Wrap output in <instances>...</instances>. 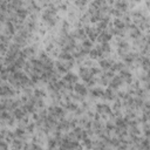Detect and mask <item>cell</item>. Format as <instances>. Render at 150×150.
Segmentation results:
<instances>
[{
	"label": "cell",
	"mask_w": 150,
	"mask_h": 150,
	"mask_svg": "<svg viewBox=\"0 0 150 150\" xmlns=\"http://www.w3.org/2000/svg\"><path fill=\"white\" fill-rule=\"evenodd\" d=\"M34 96H36L38 98H43L46 96V91L42 89H35L34 90Z\"/></svg>",
	"instance_id": "ffe728a7"
},
{
	"label": "cell",
	"mask_w": 150,
	"mask_h": 150,
	"mask_svg": "<svg viewBox=\"0 0 150 150\" xmlns=\"http://www.w3.org/2000/svg\"><path fill=\"white\" fill-rule=\"evenodd\" d=\"M82 47H83L84 49L90 50L91 47H93V41H91L90 39H84V40L82 41Z\"/></svg>",
	"instance_id": "d6986e66"
},
{
	"label": "cell",
	"mask_w": 150,
	"mask_h": 150,
	"mask_svg": "<svg viewBox=\"0 0 150 150\" xmlns=\"http://www.w3.org/2000/svg\"><path fill=\"white\" fill-rule=\"evenodd\" d=\"M12 114H13V116H14L16 120H19V121H20V120H22V118L27 115V114L25 112V110L22 109V107H21V108H16V109H14Z\"/></svg>",
	"instance_id": "5bb4252c"
},
{
	"label": "cell",
	"mask_w": 150,
	"mask_h": 150,
	"mask_svg": "<svg viewBox=\"0 0 150 150\" xmlns=\"http://www.w3.org/2000/svg\"><path fill=\"white\" fill-rule=\"evenodd\" d=\"M112 64H114V61H111V60H108V59H101L100 60V68L103 70L110 69Z\"/></svg>",
	"instance_id": "9c48e42d"
},
{
	"label": "cell",
	"mask_w": 150,
	"mask_h": 150,
	"mask_svg": "<svg viewBox=\"0 0 150 150\" xmlns=\"http://www.w3.org/2000/svg\"><path fill=\"white\" fill-rule=\"evenodd\" d=\"M122 59H123V61H124V63H127V64H131L135 60H136V54L135 53H125L123 56H122Z\"/></svg>",
	"instance_id": "30bf717a"
},
{
	"label": "cell",
	"mask_w": 150,
	"mask_h": 150,
	"mask_svg": "<svg viewBox=\"0 0 150 150\" xmlns=\"http://www.w3.org/2000/svg\"><path fill=\"white\" fill-rule=\"evenodd\" d=\"M145 43H146V45H148V46H150V35H149V36H146V38H145Z\"/></svg>",
	"instance_id": "cb8c5ba5"
},
{
	"label": "cell",
	"mask_w": 150,
	"mask_h": 150,
	"mask_svg": "<svg viewBox=\"0 0 150 150\" xmlns=\"http://www.w3.org/2000/svg\"><path fill=\"white\" fill-rule=\"evenodd\" d=\"M82 141H83V146H84V148H93V143H91V141H90L89 137L83 138Z\"/></svg>",
	"instance_id": "7402d4cb"
},
{
	"label": "cell",
	"mask_w": 150,
	"mask_h": 150,
	"mask_svg": "<svg viewBox=\"0 0 150 150\" xmlns=\"http://www.w3.org/2000/svg\"><path fill=\"white\" fill-rule=\"evenodd\" d=\"M112 71H121L123 69H125V64L123 62H114V64L110 68Z\"/></svg>",
	"instance_id": "2e32d148"
},
{
	"label": "cell",
	"mask_w": 150,
	"mask_h": 150,
	"mask_svg": "<svg viewBox=\"0 0 150 150\" xmlns=\"http://www.w3.org/2000/svg\"><path fill=\"white\" fill-rule=\"evenodd\" d=\"M35 127H36V124H35V123H28V125L26 127V131H27V132H29V134H32V132L34 131Z\"/></svg>",
	"instance_id": "603a6c76"
},
{
	"label": "cell",
	"mask_w": 150,
	"mask_h": 150,
	"mask_svg": "<svg viewBox=\"0 0 150 150\" xmlns=\"http://www.w3.org/2000/svg\"><path fill=\"white\" fill-rule=\"evenodd\" d=\"M89 93H90V95L93 97H103V95H104V90L102 88H98V87L90 89Z\"/></svg>",
	"instance_id": "9a60e30c"
},
{
	"label": "cell",
	"mask_w": 150,
	"mask_h": 150,
	"mask_svg": "<svg viewBox=\"0 0 150 150\" xmlns=\"http://www.w3.org/2000/svg\"><path fill=\"white\" fill-rule=\"evenodd\" d=\"M107 27H108V22L104 21V20H101V21L97 22V27L96 28L98 29V32H103V30L107 29Z\"/></svg>",
	"instance_id": "ac0fdd59"
},
{
	"label": "cell",
	"mask_w": 150,
	"mask_h": 150,
	"mask_svg": "<svg viewBox=\"0 0 150 150\" xmlns=\"http://www.w3.org/2000/svg\"><path fill=\"white\" fill-rule=\"evenodd\" d=\"M120 76H121V79L123 80V82H125V83H131V81H132V76H131L130 71L127 70V69L121 70V71H120Z\"/></svg>",
	"instance_id": "8992f818"
},
{
	"label": "cell",
	"mask_w": 150,
	"mask_h": 150,
	"mask_svg": "<svg viewBox=\"0 0 150 150\" xmlns=\"http://www.w3.org/2000/svg\"><path fill=\"white\" fill-rule=\"evenodd\" d=\"M115 89H112V88H108V89H105L104 90V95H103V98H105V100H108V101H112V100H115L116 98V95H115V91H114Z\"/></svg>",
	"instance_id": "8fae6325"
},
{
	"label": "cell",
	"mask_w": 150,
	"mask_h": 150,
	"mask_svg": "<svg viewBox=\"0 0 150 150\" xmlns=\"http://www.w3.org/2000/svg\"><path fill=\"white\" fill-rule=\"evenodd\" d=\"M96 111L100 112V114H107V115H109L112 110H111V108L108 104H105V103H98V104H96Z\"/></svg>",
	"instance_id": "277c9868"
},
{
	"label": "cell",
	"mask_w": 150,
	"mask_h": 150,
	"mask_svg": "<svg viewBox=\"0 0 150 150\" xmlns=\"http://www.w3.org/2000/svg\"><path fill=\"white\" fill-rule=\"evenodd\" d=\"M88 1H93V0H88Z\"/></svg>",
	"instance_id": "d4e9b609"
},
{
	"label": "cell",
	"mask_w": 150,
	"mask_h": 150,
	"mask_svg": "<svg viewBox=\"0 0 150 150\" xmlns=\"http://www.w3.org/2000/svg\"><path fill=\"white\" fill-rule=\"evenodd\" d=\"M59 60H62V61H73V60H75V59H74L73 54H70L69 52L62 50V52L59 54Z\"/></svg>",
	"instance_id": "4fadbf2b"
},
{
	"label": "cell",
	"mask_w": 150,
	"mask_h": 150,
	"mask_svg": "<svg viewBox=\"0 0 150 150\" xmlns=\"http://www.w3.org/2000/svg\"><path fill=\"white\" fill-rule=\"evenodd\" d=\"M122 83H123V80L121 79V76H114V77L109 81V86H110V88H112V89H117Z\"/></svg>",
	"instance_id": "52a82bcc"
},
{
	"label": "cell",
	"mask_w": 150,
	"mask_h": 150,
	"mask_svg": "<svg viewBox=\"0 0 150 150\" xmlns=\"http://www.w3.org/2000/svg\"><path fill=\"white\" fill-rule=\"evenodd\" d=\"M63 80L66 81V82H69V83H73V84H75L76 82H77V80H79V77L74 74V73H70V71H68V73H66V76L63 77Z\"/></svg>",
	"instance_id": "7c38bea8"
},
{
	"label": "cell",
	"mask_w": 150,
	"mask_h": 150,
	"mask_svg": "<svg viewBox=\"0 0 150 150\" xmlns=\"http://www.w3.org/2000/svg\"><path fill=\"white\" fill-rule=\"evenodd\" d=\"M112 39V34H110V33H108V32H105V30H103V32H100V34H98V36H97V41L98 42H109L110 40Z\"/></svg>",
	"instance_id": "5b68a950"
},
{
	"label": "cell",
	"mask_w": 150,
	"mask_h": 150,
	"mask_svg": "<svg viewBox=\"0 0 150 150\" xmlns=\"http://www.w3.org/2000/svg\"><path fill=\"white\" fill-rule=\"evenodd\" d=\"M114 5H115V8L120 9L122 12H125L128 9V7H129L127 0H115V4Z\"/></svg>",
	"instance_id": "ba28073f"
},
{
	"label": "cell",
	"mask_w": 150,
	"mask_h": 150,
	"mask_svg": "<svg viewBox=\"0 0 150 150\" xmlns=\"http://www.w3.org/2000/svg\"><path fill=\"white\" fill-rule=\"evenodd\" d=\"M87 2H88V0H75V5H76L80 9H83V8L86 7Z\"/></svg>",
	"instance_id": "44dd1931"
},
{
	"label": "cell",
	"mask_w": 150,
	"mask_h": 150,
	"mask_svg": "<svg viewBox=\"0 0 150 150\" xmlns=\"http://www.w3.org/2000/svg\"><path fill=\"white\" fill-rule=\"evenodd\" d=\"M74 93L80 94V95H82V96H86V95L88 94V90H87V87H86L84 84H81V83L76 82V83L74 84Z\"/></svg>",
	"instance_id": "3957f363"
},
{
	"label": "cell",
	"mask_w": 150,
	"mask_h": 150,
	"mask_svg": "<svg viewBox=\"0 0 150 150\" xmlns=\"http://www.w3.org/2000/svg\"><path fill=\"white\" fill-rule=\"evenodd\" d=\"M48 112L52 114L53 116H55V117L59 118V120H60V118H63L64 115H66L63 108H62V107H56V105H52V107H49V108H48Z\"/></svg>",
	"instance_id": "6da1fadb"
},
{
	"label": "cell",
	"mask_w": 150,
	"mask_h": 150,
	"mask_svg": "<svg viewBox=\"0 0 150 150\" xmlns=\"http://www.w3.org/2000/svg\"><path fill=\"white\" fill-rule=\"evenodd\" d=\"M112 25H114V27H116V28H120V29H125V23H124V21L122 20V19H115L114 20V22H112Z\"/></svg>",
	"instance_id": "e0dca14e"
},
{
	"label": "cell",
	"mask_w": 150,
	"mask_h": 150,
	"mask_svg": "<svg viewBox=\"0 0 150 150\" xmlns=\"http://www.w3.org/2000/svg\"><path fill=\"white\" fill-rule=\"evenodd\" d=\"M84 29H86V33H87V36L91 40V41H95V40H97V36H98V34H100V32H98V29L97 28H94V27H89V26H86L84 27Z\"/></svg>",
	"instance_id": "7a4b0ae2"
}]
</instances>
